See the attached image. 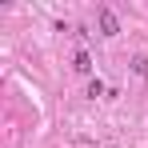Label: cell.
Wrapping results in <instances>:
<instances>
[{
	"label": "cell",
	"mask_w": 148,
	"mask_h": 148,
	"mask_svg": "<svg viewBox=\"0 0 148 148\" xmlns=\"http://www.w3.org/2000/svg\"><path fill=\"white\" fill-rule=\"evenodd\" d=\"M132 72H136V76H148V56H132Z\"/></svg>",
	"instance_id": "obj_3"
},
{
	"label": "cell",
	"mask_w": 148,
	"mask_h": 148,
	"mask_svg": "<svg viewBox=\"0 0 148 148\" xmlns=\"http://www.w3.org/2000/svg\"><path fill=\"white\" fill-rule=\"evenodd\" d=\"M116 32H120L116 12H112V8H100V36H116Z\"/></svg>",
	"instance_id": "obj_1"
},
{
	"label": "cell",
	"mask_w": 148,
	"mask_h": 148,
	"mask_svg": "<svg viewBox=\"0 0 148 148\" xmlns=\"http://www.w3.org/2000/svg\"><path fill=\"white\" fill-rule=\"evenodd\" d=\"M72 68H76V72H92V56H88V52L80 48V52L72 56Z\"/></svg>",
	"instance_id": "obj_2"
}]
</instances>
